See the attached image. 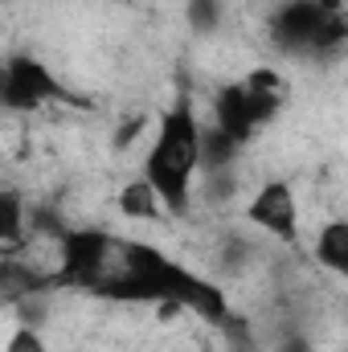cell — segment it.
Segmentation results:
<instances>
[{
	"label": "cell",
	"mask_w": 348,
	"mask_h": 352,
	"mask_svg": "<svg viewBox=\"0 0 348 352\" xmlns=\"http://www.w3.org/2000/svg\"><path fill=\"white\" fill-rule=\"evenodd\" d=\"M217 123L213 127H221L238 148L242 144H250L254 140V131H259V115H254V107H250V98H246V90H242V82H234V87H226L221 94H217Z\"/></svg>",
	"instance_id": "7"
},
{
	"label": "cell",
	"mask_w": 348,
	"mask_h": 352,
	"mask_svg": "<svg viewBox=\"0 0 348 352\" xmlns=\"http://www.w3.org/2000/svg\"><path fill=\"white\" fill-rule=\"evenodd\" d=\"M234 352H254V349H246V344H242V349H234Z\"/></svg>",
	"instance_id": "16"
},
{
	"label": "cell",
	"mask_w": 348,
	"mask_h": 352,
	"mask_svg": "<svg viewBox=\"0 0 348 352\" xmlns=\"http://www.w3.org/2000/svg\"><path fill=\"white\" fill-rule=\"evenodd\" d=\"M316 258L328 266V270H336V274L348 270V226L345 221H328L324 226V234L316 242Z\"/></svg>",
	"instance_id": "11"
},
{
	"label": "cell",
	"mask_w": 348,
	"mask_h": 352,
	"mask_svg": "<svg viewBox=\"0 0 348 352\" xmlns=\"http://www.w3.org/2000/svg\"><path fill=\"white\" fill-rule=\"evenodd\" d=\"M238 152H242V148H238L221 127H209V131L197 135V168H205V173H226V164H230Z\"/></svg>",
	"instance_id": "9"
},
{
	"label": "cell",
	"mask_w": 348,
	"mask_h": 352,
	"mask_svg": "<svg viewBox=\"0 0 348 352\" xmlns=\"http://www.w3.org/2000/svg\"><path fill=\"white\" fill-rule=\"evenodd\" d=\"M246 217L259 230H266L270 238L287 242V246L299 242V205H295V188L287 180H266L259 192H254Z\"/></svg>",
	"instance_id": "6"
},
{
	"label": "cell",
	"mask_w": 348,
	"mask_h": 352,
	"mask_svg": "<svg viewBox=\"0 0 348 352\" xmlns=\"http://www.w3.org/2000/svg\"><path fill=\"white\" fill-rule=\"evenodd\" d=\"M4 352H45V340H41L33 328H17V332L8 336Z\"/></svg>",
	"instance_id": "14"
},
{
	"label": "cell",
	"mask_w": 348,
	"mask_h": 352,
	"mask_svg": "<svg viewBox=\"0 0 348 352\" xmlns=\"http://www.w3.org/2000/svg\"><path fill=\"white\" fill-rule=\"evenodd\" d=\"M119 209L127 213V217H135V221H160L168 209H164V201H160V192L140 176V180H131L123 192H119Z\"/></svg>",
	"instance_id": "8"
},
{
	"label": "cell",
	"mask_w": 348,
	"mask_h": 352,
	"mask_svg": "<svg viewBox=\"0 0 348 352\" xmlns=\"http://www.w3.org/2000/svg\"><path fill=\"white\" fill-rule=\"evenodd\" d=\"M221 21V0H188V25L197 33H213Z\"/></svg>",
	"instance_id": "13"
},
{
	"label": "cell",
	"mask_w": 348,
	"mask_h": 352,
	"mask_svg": "<svg viewBox=\"0 0 348 352\" xmlns=\"http://www.w3.org/2000/svg\"><path fill=\"white\" fill-rule=\"evenodd\" d=\"M90 291L102 299H119V303H164V311L188 307L213 324H221L230 316L226 291L217 283H205L201 274L184 270L180 263L164 258L160 250H152L144 242L119 246V270H107Z\"/></svg>",
	"instance_id": "1"
},
{
	"label": "cell",
	"mask_w": 348,
	"mask_h": 352,
	"mask_svg": "<svg viewBox=\"0 0 348 352\" xmlns=\"http://www.w3.org/2000/svg\"><path fill=\"white\" fill-rule=\"evenodd\" d=\"M45 283H54V278H41L33 266L17 263V258H4L0 263V299H29Z\"/></svg>",
	"instance_id": "10"
},
{
	"label": "cell",
	"mask_w": 348,
	"mask_h": 352,
	"mask_svg": "<svg viewBox=\"0 0 348 352\" xmlns=\"http://www.w3.org/2000/svg\"><path fill=\"white\" fill-rule=\"evenodd\" d=\"M50 98H66V94H62L58 78L41 62L8 58L0 66V107H8V111H37Z\"/></svg>",
	"instance_id": "5"
},
{
	"label": "cell",
	"mask_w": 348,
	"mask_h": 352,
	"mask_svg": "<svg viewBox=\"0 0 348 352\" xmlns=\"http://www.w3.org/2000/svg\"><path fill=\"white\" fill-rule=\"evenodd\" d=\"M345 12H328L316 0H291L270 16V37L287 54H320L345 45Z\"/></svg>",
	"instance_id": "3"
},
{
	"label": "cell",
	"mask_w": 348,
	"mask_h": 352,
	"mask_svg": "<svg viewBox=\"0 0 348 352\" xmlns=\"http://www.w3.org/2000/svg\"><path fill=\"white\" fill-rule=\"evenodd\" d=\"M197 135H201V123L193 115L188 94H180L164 111V119L156 127V144L144 160V180L160 192L168 213L188 209V184L197 173Z\"/></svg>",
	"instance_id": "2"
},
{
	"label": "cell",
	"mask_w": 348,
	"mask_h": 352,
	"mask_svg": "<svg viewBox=\"0 0 348 352\" xmlns=\"http://www.w3.org/2000/svg\"><path fill=\"white\" fill-rule=\"evenodd\" d=\"M21 226H25V213H21V197L0 188V242H17L21 238Z\"/></svg>",
	"instance_id": "12"
},
{
	"label": "cell",
	"mask_w": 348,
	"mask_h": 352,
	"mask_svg": "<svg viewBox=\"0 0 348 352\" xmlns=\"http://www.w3.org/2000/svg\"><path fill=\"white\" fill-rule=\"evenodd\" d=\"M58 246H62V266H58L54 283L87 287V291L107 274L111 250H115V242H111L102 230H66V234L58 238Z\"/></svg>",
	"instance_id": "4"
},
{
	"label": "cell",
	"mask_w": 348,
	"mask_h": 352,
	"mask_svg": "<svg viewBox=\"0 0 348 352\" xmlns=\"http://www.w3.org/2000/svg\"><path fill=\"white\" fill-rule=\"evenodd\" d=\"M279 349H283V352H312V349H307V340H303V336H287V340H283Z\"/></svg>",
	"instance_id": "15"
}]
</instances>
